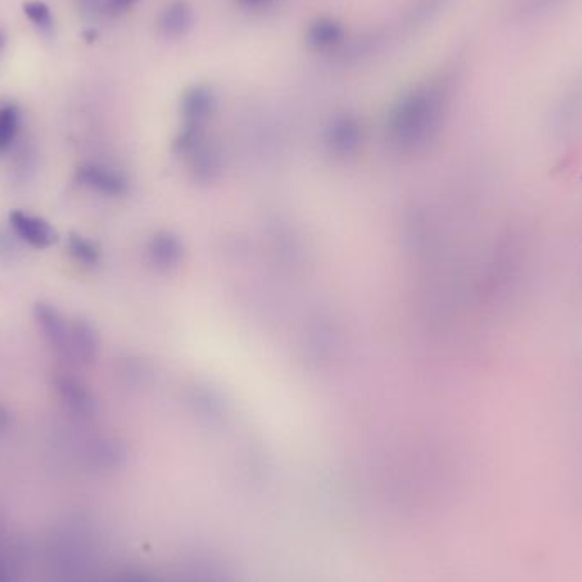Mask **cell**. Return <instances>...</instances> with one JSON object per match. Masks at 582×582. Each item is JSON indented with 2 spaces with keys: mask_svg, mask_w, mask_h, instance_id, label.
<instances>
[{
  "mask_svg": "<svg viewBox=\"0 0 582 582\" xmlns=\"http://www.w3.org/2000/svg\"><path fill=\"white\" fill-rule=\"evenodd\" d=\"M450 99V80L414 87L395 103L387 123L388 140L400 152L421 149L438 133Z\"/></svg>",
  "mask_w": 582,
  "mask_h": 582,
  "instance_id": "1",
  "label": "cell"
},
{
  "mask_svg": "<svg viewBox=\"0 0 582 582\" xmlns=\"http://www.w3.org/2000/svg\"><path fill=\"white\" fill-rule=\"evenodd\" d=\"M9 223L16 237L35 249H48L58 244L60 240V235L52 223L45 218L29 215L23 210L9 213Z\"/></svg>",
  "mask_w": 582,
  "mask_h": 582,
  "instance_id": "2",
  "label": "cell"
},
{
  "mask_svg": "<svg viewBox=\"0 0 582 582\" xmlns=\"http://www.w3.org/2000/svg\"><path fill=\"white\" fill-rule=\"evenodd\" d=\"M35 319L48 344L58 354H62L63 358H72L70 356V322H67L65 317L48 303L36 305Z\"/></svg>",
  "mask_w": 582,
  "mask_h": 582,
  "instance_id": "3",
  "label": "cell"
},
{
  "mask_svg": "<svg viewBox=\"0 0 582 582\" xmlns=\"http://www.w3.org/2000/svg\"><path fill=\"white\" fill-rule=\"evenodd\" d=\"M215 108H217V99L210 87H189L181 99V113H183L186 128L201 130V126L212 118Z\"/></svg>",
  "mask_w": 582,
  "mask_h": 582,
  "instance_id": "4",
  "label": "cell"
},
{
  "mask_svg": "<svg viewBox=\"0 0 582 582\" xmlns=\"http://www.w3.org/2000/svg\"><path fill=\"white\" fill-rule=\"evenodd\" d=\"M363 132L356 118L349 115H341L329 123L326 130V143L331 152L344 157L353 154L360 147Z\"/></svg>",
  "mask_w": 582,
  "mask_h": 582,
  "instance_id": "5",
  "label": "cell"
},
{
  "mask_svg": "<svg viewBox=\"0 0 582 582\" xmlns=\"http://www.w3.org/2000/svg\"><path fill=\"white\" fill-rule=\"evenodd\" d=\"M77 181L82 186L106 194V196H121L126 193L128 183L120 172L113 171L109 167L87 164L77 171Z\"/></svg>",
  "mask_w": 582,
  "mask_h": 582,
  "instance_id": "6",
  "label": "cell"
},
{
  "mask_svg": "<svg viewBox=\"0 0 582 582\" xmlns=\"http://www.w3.org/2000/svg\"><path fill=\"white\" fill-rule=\"evenodd\" d=\"M194 14L188 2L174 0L167 4L166 9L160 12L159 33L167 40H179L188 35L193 28Z\"/></svg>",
  "mask_w": 582,
  "mask_h": 582,
  "instance_id": "7",
  "label": "cell"
},
{
  "mask_svg": "<svg viewBox=\"0 0 582 582\" xmlns=\"http://www.w3.org/2000/svg\"><path fill=\"white\" fill-rule=\"evenodd\" d=\"M343 24L332 18L315 19L314 23H310L305 33V41L307 45L315 52H327L341 45L344 40Z\"/></svg>",
  "mask_w": 582,
  "mask_h": 582,
  "instance_id": "8",
  "label": "cell"
},
{
  "mask_svg": "<svg viewBox=\"0 0 582 582\" xmlns=\"http://www.w3.org/2000/svg\"><path fill=\"white\" fill-rule=\"evenodd\" d=\"M99 341L97 334L89 322L75 320L70 322V356L79 361L96 360Z\"/></svg>",
  "mask_w": 582,
  "mask_h": 582,
  "instance_id": "9",
  "label": "cell"
},
{
  "mask_svg": "<svg viewBox=\"0 0 582 582\" xmlns=\"http://www.w3.org/2000/svg\"><path fill=\"white\" fill-rule=\"evenodd\" d=\"M149 254L152 257V263L159 268L169 269L177 266L181 259V246L171 235H157L150 242Z\"/></svg>",
  "mask_w": 582,
  "mask_h": 582,
  "instance_id": "10",
  "label": "cell"
},
{
  "mask_svg": "<svg viewBox=\"0 0 582 582\" xmlns=\"http://www.w3.org/2000/svg\"><path fill=\"white\" fill-rule=\"evenodd\" d=\"M19 126H21V115L19 109L14 104H6L0 108V155L6 154L11 149L12 143L16 142Z\"/></svg>",
  "mask_w": 582,
  "mask_h": 582,
  "instance_id": "11",
  "label": "cell"
},
{
  "mask_svg": "<svg viewBox=\"0 0 582 582\" xmlns=\"http://www.w3.org/2000/svg\"><path fill=\"white\" fill-rule=\"evenodd\" d=\"M67 249H69L70 256L84 266H94L101 259V251H99L96 242L87 239L84 235L70 234L69 239H67Z\"/></svg>",
  "mask_w": 582,
  "mask_h": 582,
  "instance_id": "12",
  "label": "cell"
},
{
  "mask_svg": "<svg viewBox=\"0 0 582 582\" xmlns=\"http://www.w3.org/2000/svg\"><path fill=\"white\" fill-rule=\"evenodd\" d=\"M60 390H62L63 399L69 400L70 406L75 407L80 412L89 411V407L92 406L91 397L84 388L80 387L79 383L63 380L60 383Z\"/></svg>",
  "mask_w": 582,
  "mask_h": 582,
  "instance_id": "13",
  "label": "cell"
},
{
  "mask_svg": "<svg viewBox=\"0 0 582 582\" xmlns=\"http://www.w3.org/2000/svg\"><path fill=\"white\" fill-rule=\"evenodd\" d=\"M23 9L24 14L28 16L31 23L35 24L36 28L43 29V31H50L53 28L52 11L43 2L33 0V2L24 4Z\"/></svg>",
  "mask_w": 582,
  "mask_h": 582,
  "instance_id": "14",
  "label": "cell"
},
{
  "mask_svg": "<svg viewBox=\"0 0 582 582\" xmlns=\"http://www.w3.org/2000/svg\"><path fill=\"white\" fill-rule=\"evenodd\" d=\"M559 0H521V11L526 14H540L554 7Z\"/></svg>",
  "mask_w": 582,
  "mask_h": 582,
  "instance_id": "15",
  "label": "cell"
},
{
  "mask_svg": "<svg viewBox=\"0 0 582 582\" xmlns=\"http://www.w3.org/2000/svg\"><path fill=\"white\" fill-rule=\"evenodd\" d=\"M138 0H108L106 2V11L113 16H118L121 12H125L126 9H130L133 4H137Z\"/></svg>",
  "mask_w": 582,
  "mask_h": 582,
  "instance_id": "16",
  "label": "cell"
},
{
  "mask_svg": "<svg viewBox=\"0 0 582 582\" xmlns=\"http://www.w3.org/2000/svg\"><path fill=\"white\" fill-rule=\"evenodd\" d=\"M7 237H9V235L2 234V232H0V256H4V254H11V239H7Z\"/></svg>",
  "mask_w": 582,
  "mask_h": 582,
  "instance_id": "17",
  "label": "cell"
},
{
  "mask_svg": "<svg viewBox=\"0 0 582 582\" xmlns=\"http://www.w3.org/2000/svg\"><path fill=\"white\" fill-rule=\"evenodd\" d=\"M239 2L247 7H263L264 4H268L269 0H239Z\"/></svg>",
  "mask_w": 582,
  "mask_h": 582,
  "instance_id": "18",
  "label": "cell"
},
{
  "mask_svg": "<svg viewBox=\"0 0 582 582\" xmlns=\"http://www.w3.org/2000/svg\"><path fill=\"white\" fill-rule=\"evenodd\" d=\"M4 35H2V33H0V50H2V46H4Z\"/></svg>",
  "mask_w": 582,
  "mask_h": 582,
  "instance_id": "19",
  "label": "cell"
}]
</instances>
